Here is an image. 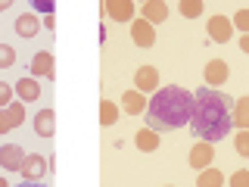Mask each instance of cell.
Listing matches in <instances>:
<instances>
[{
  "label": "cell",
  "mask_w": 249,
  "mask_h": 187,
  "mask_svg": "<svg viewBox=\"0 0 249 187\" xmlns=\"http://www.w3.org/2000/svg\"><path fill=\"white\" fill-rule=\"evenodd\" d=\"M196 106H193V119H190V134H196V140H224V134L233 131V103L237 100L224 91L212 88H199L193 94Z\"/></svg>",
  "instance_id": "6da1fadb"
},
{
  "label": "cell",
  "mask_w": 249,
  "mask_h": 187,
  "mask_svg": "<svg viewBox=\"0 0 249 187\" xmlns=\"http://www.w3.org/2000/svg\"><path fill=\"white\" fill-rule=\"evenodd\" d=\"M193 94L187 88H178V84H168V88H159L150 97V106H146V128L153 131H175V128H190L193 119Z\"/></svg>",
  "instance_id": "7a4b0ae2"
},
{
  "label": "cell",
  "mask_w": 249,
  "mask_h": 187,
  "mask_svg": "<svg viewBox=\"0 0 249 187\" xmlns=\"http://www.w3.org/2000/svg\"><path fill=\"white\" fill-rule=\"evenodd\" d=\"M100 16H109V19L115 22H134L137 19V3H131V0H103L100 3Z\"/></svg>",
  "instance_id": "3957f363"
},
{
  "label": "cell",
  "mask_w": 249,
  "mask_h": 187,
  "mask_svg": "<svg viewBox=\"0 0 249 187\" xmlns=\"http://www.w3.org/2000/svg\"><path fill=\"white\" fill-rule=\"evenodd\" d=\"M47 171H50V166H47V156L31 153V156H25V166H22L19 175H22V181H25V184H41Z\"/></svg>",
  "instance_id": "277c9868"
},
{
  "label": "cell",
  "mask_w": 249,
  "mask_h": 187,
  "mask_svg": "<svg viewBox=\"0 0 249 187\" xmlns=\"http://www.w3.org/2000/svg\"><path fill=\"white\" fill-rule=\"evenodd\" d=\"M22 122H25V103L22 100H13L6 109H0V134H10Z\"/></svg>",
  "instance_id": "5b68a950"
},
{
  "label": "cell",
  "mask_w": 249,
  "mask_h": 187,
  "mask_svg": "<svg viewBox=\"0 0 249 187\" xmlns=\"http://www.w3.org/2000/svg\"><path fill=\"white\" fill-rule=\"evenodd\" d=\"M212 159H215V144H209V140H196V144L190 147V168L196 171H206L212 168Z\"/></svg>",
  "instance_id": "8992f818"
},
{
  "label": "cell",
  "mask_w": 249,
  "mask_h": 187,
  "mask_svg": "<svg viewBox=\"0 0 249 187\" xmlns=\"http://www.w3.org/2000/svg\"><path fill=\"white\" fill-rule=\"evenodd\" d=\"M202 78H206V88L218 91V88H221V84L231 78V66H228L224 59H209L206 69H202Z\"/></svg>",
  "instance_id": "52a82bcc"
},
{
  "label": "cell",
  "mask_w": 249,
  "mask_h": 187,
  "mask_svg": "<svg viewBox=\"0 0 249 187\" xmlns=\"http://www.w3.org/2000/svg\"><path fill=\"white\" fill-rule=\"evenodd\" d=\"M233 31L237 28H233V22L228 19V16H212V19L206 22V35L212 37L215 44H228L233 37Z\"/></svg>",
  "instance_id": "ba28073f"
},
{
  "label": "cell",
  "mask_w": 249,
  "mask_h": 187,
  "mask_svg": "<svg viewBox=\"0 0 249 187\" xmlns=\"http://www.w3.org/2000/svg\"><path fill=\"white\" fill-rule=\"evenodd\" d=\"M28 72H31V78H50V81H53V78H56V59H53V53L50 50L35 53Z\"/></svg>",
  "instance_id": "9c48e42d"
},
{
  "label": "cell",
  "mask_w": 249,
  "mask_h": 187,
  "mask_svg": "<svg viewBox=\"0 0 249 187\" xmlns=\"http://www.w3.org/2000/svg\"><path fill=\"white\" fill-rule=\"evenodd\" d=\"M162 84H159V69L156 66H140L134 72V91L140 94H156Z\"/></svg>",
  "instance_id": "30bf717a"
},
{
  "label": "cell",
  "mask_w": 249,
  "mask_h": 187,
  "mask_svg": "<svg viewBox=\"0 0 249 187\" xmlns=\"http://www.w3.org/2000/svg\"><path fill=\"white\" fill-rule=\"evenodd\" d=\"M137 13H140V19H146L150 25H159V22L168 19V3L165 0H143V3H137Z\"/></svg>",
  "instance_id": "8fae6325"
},
{
  "label": "cell",
  "mask_w": 249,
  "mask_h": 187,
  "mask_svg": "<svg viewBox=\"0 0 249 187\" xmlns=\"http://www.w3.org/2000/svg\"><path fill=\"white\" fill-rule=\"evenodd\" d=\"M25 166V150L19 144H3L0 147V168L6 171H22Z\"/></svg>",
  "instance_id": "7c38bea8"
},
{
  "label": "cell",
  "mask_w": 249,
  "mask_h": 187,
  "mask_svg": "<svg viewBox=\"0 0 249 187\" xmlns=\"http://www.w3.org/2000/svg\"><path fill=\"white\" fill-rule=\"evenodd\" d=\"M131 41H134L137 47H143V50H146V47H153L156 44V25H150L146 19H140V16H137V19L131 22Z\"/></svg>",
  "instance_id": "4fadbf2b"
},
{
  "label": "cell",
  "mask_w": 249,
  "mask_h": 187,
  "mask_svg": "<svg viewBox=\"0 0 249 187\" xmlns=\"http://www.w3.org/2000/svg\"><path fill=\"white\" fill-rule=\"evenodd\" d=\"M13 91H16V97L22 100V103H35V100H41V84H37V78H25L22 75L19 81L13 84Z\"/></svg>",
  "instance_id": "5bb4252c"
},
{
  "label": "cell",
  "mask_w": 249,
  "mask_h": 187,
  "mask_svg": "<svg viewBox=\"0 0 249 187\" xmlns=\"http://www.w3.org/2000/svg\"><path fill=\"white\" fill-rule=\"evenodd\" d=\"M35 134L37 137H53V134H56V112H53L50 106L37 109V115H35Z\"/></svg>",
  "instance_id": "9a60e30c"
},
{
  "label": "cell",
  "mask_w": 249,
  "mask_h": 187,
  "mask_svg": "<svg viewBox=\"0 0 249 187\" xmlns=\"http://www.w3.org/2000/svg\"><path fill=\"white\" fill-rule=\"evenodd\" d=\"M122 106H124V112L128 115H143L146 112V106H150V100H146V94H140V91H124L122 94Z\"/></svg>",
  "instance_id": "2e32d148"
},
{
  "label": "cell",
  "mask_w": 249,
  "mask_h": 187,
  "mask_svg": "<svg viewBox=\"0 0 249 187\" xmlns=\"http://www.w3.org/2000/svg\"><path fill=\"white\" fill-rule=\"evenodd\" d=\"M44 22L37 19V13H22L19 19H16V35L19 37H35L37 31H41Z\"/></svg>",
  "instance_id": "e0dca14e"
},
{
  "label": "cell",
  "mask_w": 249,
  "mask_h": 187,
  "mask_svg": "<svg viewBox=\"0 0 249 187\" xmlns=\"http://www.w3.org/2000/svg\"><path fill=\"white\" fill-rule=\"evenodd\" d=\"M134 144H137L140 153H156V150H159V131H153V128H146V125H143V128L137 131Z\"/></svg>",
  "instance_id": "ac0fdd59"
},
{
  "label": "cell",
  "mask_w": 249,
  "mask_h": 187,
  "mask_svg": "<svg viewBox=\"0 0 249 187\" xmlns=\"http://www.w3.org/2000/svg\"><path fill=\"white\" fill-rule=\"evenodd\" d=\"M233 131H249V97H237L233 103Z\"/></svg>",
  "instance_id": "d6986e66"
},
{
  "label": "cell",
  "mask_w": 249,
  "mask_h": 187,
  "mask_svg": "<svg viewBox=\"0 0 249 187\" xmlns=\"http://www.w3.org/2000/svg\"><path fill=\"white\" fill-rule=\"evenodd\" d=\"M115 122H119V106H115L112 100H100V125H103V128H112Z\"/></svg>",
  "instance_id": "ffe728a7"
},
{
  "label": "cell",
  "mask_w": 249,
  "mask_h": 187,
  "mask_svg": "<svg viewBox=\"0 0 249 187\" xmlns=\"http://www.w3.org/2000/svg\"><path fill=\"white\" fill-rule=\"evenodd\" d=\"M196 187H224V171H218L215 166L206 168V171H199Z\"/></svg>",
  "instance_id": "44dd1931"
},
{
  "label": "cell",
  "mask_w": 249,
  "mask_h": 187,
  "mask_svg": "<svg viewBox=\"0 0 249 187\" xmlns=\"http://www.w3.org/2000/svg\"><path fill=\"white\" fill-rule=\"evenodd\" d=\"M178 10H181L184 19H199L202 10H206V3H202V0H181V3H178Z\"/></svg>",
  "instance_id": "7402d4cb"
},
{
  "label": "cell",
  "mask_w": 249,
  "mask_h": 187,
  "mask_svg": "<svg viewBox=\"0 0 249 187\" xmlns=\"http://www.w3.org/2000/svg\"><path fill=\"white\" fill-rule=\"evenodd\" d=\"M231 22H233V28H237L240 35H249V6H240Z\"/></svg>",
  "instance_id": "603a6c76"
},
{
  "label": "cell",
  "mask_w": 249,
  "mask_h": 187,
  "mask_svg": "<svg viewBox=\"0 0 249 187\" xmlns=\"http://www.w3.org/2000/svg\"><path fill=\"white\" fill-rule=\"evenodd\" d=\"M233 150L243 156V159H249V131H237L233 134Z\"/></svg>",
  "instance_id": "cb8c5ba5"
},
{
  "label": "cell",
  "mask_w": 249,
  "mask_h": 187,
  "mask_svg": "<svg viewBox=\"0 0 249 187\" xmlns=\"http://www.w3.org/2000/svg\"><path fill=\"white\" fill-rule=\"evenodd\" d=\"M16 66V50L10 44H0V69H10Z\"/></svg>",
  "instance_id": "d4e9b609"
},
{
  "label": "cell",
  "mask_w": 249,
  "mask_h": 187,
  "mask_svg": "<svg viewBox=\"0 0 249 187\" xmlns=\"http://www.w3.org/2000/svg\"><path fill=\"white\" fill-rule=\"evenodd\" d=\"M231 187H249V168H237L233 175L228 178Z\"/></svg>",
  "instance_id": "484cf974"
},
{
  "label": "cell",
  "mask_w": 249,
  "mask_h": 187,
  "mask_svg": "<svg viewBox=\"0 0 249 187\" xmlns=\"http://www.w3.org/2000/svg\"><path fill=\"white\" fill-rule=\"evenodd\" d=\"M13 97H16V91H13V84H6V81H0V109H6L13 103Z\"/></svg>",
  "instance_id": "4316f807"
},
{
  "label": "cell",
  "mask_w": 249,
  "mask_h": 187,
  "mask_svg": "<svg viewBox=\"0 0 249 187\" xmlns=\"http://www.w3.org/2000/svg\"><path fill=\"white\" fill-rule=\"evenodd\" d=\"M31 6H35L37 13H47V16H53V10H56V3H53V0H35Z\"/></svg>",
  "instance_id": "83f0119b"
},
{
  "label": "cell",
  "mask_w": 249,
  "mask_h": 187,
  "mask_svg": "<svg viewBox=\"0 0 249 187\" xmlns=\"http://www.w3.org/2000/svg\"><path fill=\"white\" fill-rule=\"evenodd\" d=\"M44 28H47V31L56 28V16H44Z\"/></svg>",
  "instance_id": "f1b7e54d"
},
{
  "label": "cell",
  "mask_w": 249,
  "mask_h": 187,
  "mask_svg": "<svg viewBox=\"0 0 249 187\" xmlns=\"http://www.w3.org/2000/svg\"><path fill=\"white\" fill-rule=\"evenodd\" d=\"M240 50L249 53V35H240Z\"/></svg>",
  "instance_id": "f546056e"
},
{
  "label": "cell",
  "mask_w": 249,
  "mask_h": 187,
  "mask_svg": "<svg viewBox=\"0 0 249 187\" xmlns=\"http://www.w3.org/2000/svg\"><path fill=\"white\" fill-rule=\"evenodd\" d=\"M10 6H13L10 0H0V13H3V10H10Z\"/></svg>",
  "instance_id": "4dcf8cb0"
},
{
  "label": "cell",
  "mask_w": 249,
  "mask_h": 187,
  "mask_svg": "<svg viewBox=\"0 0 249 187\" xmlns=\"http://www.w3.org/2000/svg\"><path fill=\"white\" fill-rule=\"evenodd\" d=\"M0 187H10V181H6V178H0Z\"/></svg>",
  "instance_id": "1f68e13d"
},
{
  "label": "cell",
  "mask_w": 249,
  "mask_h": 187,
  "mask_svg": "<svg viewBox=\"0 0 249 187\" xmlns=\"http://www.w3.org/2000/svg\"><path fill=\"white\" fill-rule=\"evenodd\" d=\"M19 187H44V184H19Z\"/></svg>",
  "instance_id": "d6a6232c"
},
{
  "label": "cell",
  "mask_w": 249,
  "mask_h": 187,
  "mask_svg": "<svg viewBox=\"0 0 249 187\" xmlns=\"http://www.w3.org/2000/svg\"><path fill=\"white\" fill-rule=\"evenodd\" d=\"M165 187H178V184H165Z\"/></svg>",
  "instance_id": "836d02e7"
}]
</instances>
